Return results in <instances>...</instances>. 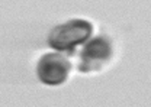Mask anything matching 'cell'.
<instances>
[{
    "mask_svg": "<svg viewBox=\"0 0 151 107\" xmlns=\"http://www.w3.org/2000/svg\"><path fill=\"white\" fill-rule=\"evenodd\" d=\"M92 25L83 19H73L55 26L48 38L50 46L57 51H73V48L86 42L92 35Z\"/></svg>",
    "mask_w": 151,
    "mask_h": 107,
    "instance_id": "1",
    "label": "cell"
},
{
    "mask_svg": "<svg viewBox=\"0 0 151 107\" xmlns=\"http://www.w3.org/2000/svg\"><path fill=\"white\" fill-rule=\"evenodd\" d=\"M112 56V44L106 36H97L89 41L80 54L78 70L89 72L100 70Z\"/></svg>",
    "mask_w": 151,
    "mask_h": 107,
    "instance_id": "2",
    "label": "cell"
},
{
    "mask_svg": "<svg viewBox=\"0 0 151 107\" xmlns=\"http://www.w3.org/2000/svg\"><path fill=\"white\" fill-rule=\"evenodd\" d=\"M70 61L61 54H47L38 62V77L44 84L58 86L67 80L70 72Z\"/></svg>",
    "mask_w": 151,
    "mask_h": 107,
    "instance_id": "3",
    "label": "cell"
}]
</instances>
